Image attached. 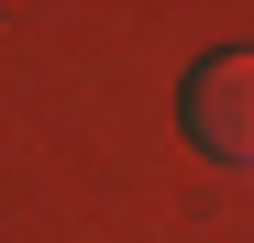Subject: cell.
<instances>
[{"label": "cell", "mask_w": 254, "mask_h": 243, "mask_svg": "<svg viewBox=\"0 0 254 243\" xmlns=\"http://www.w3.org/2000/svg\"><path fill=\"white\" fill-rule=\"evenodd\" d=\"M188 133H199V155H221V166H254V45L210 56L188 77Z\"/></svg>", "instance_id": "6da1fadb"}]
</instances>
